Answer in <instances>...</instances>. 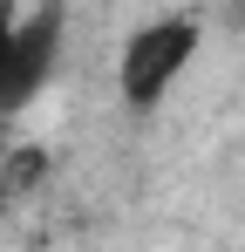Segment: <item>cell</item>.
Masks as SVG:
<instances>
[{
    "label": "cell",
    "mask_w": 245,
    "mask_h": 252,
    "mask_svg": "<svg viewBox=\"0 0 245 252\" xmlns=\"http://www.w3.org/2000/svg\"><path fill=\"white\" fill-rule=\"evenodd\" d=\"M198 48H204L198 14H157V21H143V28L116 48V95L136 116H150L163 95L191 75Z\"/></svg>",
    "instance_id": "obj_1"
},
{
    "label": "cell",
    "mask_w": 245,
    "mask_h": 252,
    "mask_svg": "<svg viewBox=\"0 0 245 252\" xmlns=\"http://www.w3.org/2000/svg\"><path fill=\"white\" fill-rule=\"evenodd\" d=\"M61 41H68V7L61 0H34L0 28V116L28 109L61 68Z\"/></svg>",
    "instance_id": "obj_2"
},
{
    "label": "cell",
    "mask_w": 245,
    "mask_h": 252,
    "mask_svg": "<svg viewBox=\"0 0 245 252\" xmlns=\"http://www.w3.org/2000/svg\"><path fill=\"white\" fill-rule=\"evenodd\" d=\"M14 14H21V0H0V28H7V21H14Z\"/></svg>",
    "instance_id": "obj_3"
}]
</instances>
